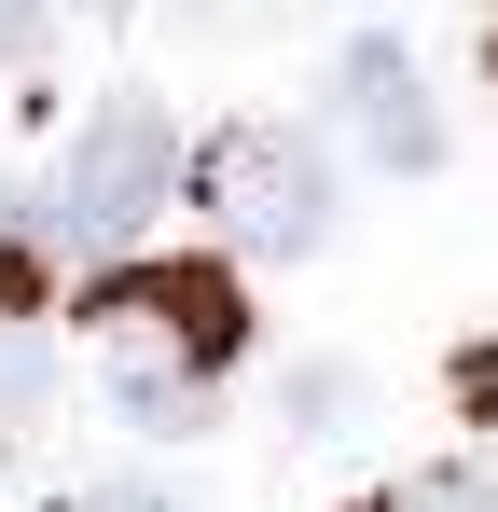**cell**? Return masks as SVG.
<instances>
[{
    "mask_svg": "<svg viewBox=\"0 0 498 512\" xmlns=\"http://www.w3.org/2000/svg\"><path fill=\"white\" fill-rule=\"evenodd\" d=\"M236 346H249V291L222 263H97L83 277V360H97L111 416L153 429V443L208 429Z\"/></svg>",
    "mask_w": 498,
    "mask_h": 512,
    "instance_id": "obj_1",
    "label": "cell"
},
{
    "mask_svg": "<svg viewBox=\"0 0 498 512\" xmlns=\"http://www.w3.org/2000/svg\"><path fill=\"white\" fill-rule=\"evenodd\" d=\"M166 194H180V139H166L153 97L125 84V97L83 111V139L56 153L42 194H14V222H42V250H56V263H125V250H139V222H153Z\"/></svg>",
    "mask_w": 498,
    "mask_h": 512,
    "instance_id": "obj_2",
    "label": "cell"
},
{
    "mask_svg": "<svg viewBox=\"0 0 498 512\" xmlns=\"http://www.w3.org/2000/svg\"><path fill=\"white\" fill-rule=\"evenodd\" d=\"M194 208H208L249 263H305L332 236V167L305 153V125H263V111H249V125H222V139L194 153Z\"/></svg>",
    "mask_w": 498,
    "mask_h": 512,
    "instance_id": "obj_3",
    "label": "cell"
},
{
    "mask_svg": "<svg viewBox=\"0 0 498 512\" xmlns=\"http://www.w3.org/2000/svg\"><path fill=\"white\" fill-rule=\"evenodd\" d=\"M332 111H346V139H360L388 180L443 167V97H429V70H415V42H388V28L332 56Z\"/></svg>",
    "mask_w": 498,
    "mask_h": 512,
    "instance_id": "obj_4",
    "label": "cell"
},
{
    "mask_svg": "<svg viewBox=\"0 0 498 512\" xmlns=\"http://www.w3.org/2000/svg\"><path fill=\"white\" fill-rule=\"evenodd\" d=\"M42 402H56V360L0 319V443H28V429H42Z\"/></svg>",
    "mask_w": 498,
    "mask_h": 512,
    "instance_id": "obj_5",
    "label": "cell"
},
{
    "mask_svg": "<svg viewBox=\"0 0 498 512\" xmlns=\"http://www.w3.org/2000/svg\"><path fill=\"white\" fill-rule=\"evenodd\" d=\"M42 277H56L42 222H14V208H0V319H28V305H42Z\"/></svg>",
    "mask_w": 498,
    "mask_h": 512,
    "instance_id": "obj_6",
    "label": "cell"
},
{
    "mask_svg": "<svg viewBox=\"0 0 498 512\" xmlns=\"http://www.w3.org/2000/svg\"><path fill=\"white\" fill-rule=\"evenodd\" d=\"M374 512H498V485H485V471H402Z\"/></svg>",
    "mask_w": 498,
    "mask_h": 512,
    "instance_id": "obj_7",
    "label": "cell"
},
{
    "mask_svg": "<svg viewBox=\"0 0 498 512\" xmlns=\"http://www.w3.org/2000/svg\"><path fill=\"white\" fill-rule=\"evenodd\" d=\"M346 402H360V374H346V360H319V374H291V416H305V429H332Z\"/></svg>",
    "mask_w": 498,
    "mask_h": 512,
    "instance_id": "obj_8",
    "label": "cell"
},
{
    "mask_svg": "<svg viewBox=\"0 0 498 512\" xmlns=\"http://www.w3.org/2000/svg\"><path fill=\"white\" fill-rule=\"evenodd\" d=\"M56 512H180V499H166V485H70Z\"/></svg>",
    "mask_w": 498,
    "mask_h": 512,
    "instance_id": "obj_9",
    "label": "cell"
},
{
    "mask_svg": "<svg viewBox=\"0 0 498 512\" xmlns=\"http://www.w3.org/2000/svg\"><path fill=\"white\" fill-rule=\"evenodd\" d=\"M28 56H42V0H0V84H14Z\"/></svg>",
    "mask_w": 498,
    "mask_h": 512,
    "instance_id": "obj_10",
    "label": "cell"
},
{
    "mask_svg": "<svg viewBox=\"0 0 498 512\" xmlns=\"http://www.w3.org/2000/svg\"><path fill=\"white\" fill-rule=\"evenodd\" d=\"M457 388H471V416L498 429V346H471V360H457Z\"/></svg>",
    "mask_w": 498,
    "mask_h": 512,
    "instance_id": "obj_11",
    "label": "cell"
},
{
    "mask_svg": "<svg viewBox=\"0 0 498 512\" xmlns=\"http://www.w3.org/2000/svg\"><path fill=\"white\" fill-rule=\"evenodd\" d=\"M83 14H97V28H125V14H139V0H83Z\"/></svg>",
    "mask_w": 498,
    "mask_h": 512,
    "instance_id": "obj_12",
    "label": "cell"
},
{
    "mask_svg": "<svg viewBox=\"0 0 498 512\" xmlns=\"http://www.w3.org/2000/svg\"><path fill=\"white\" fill-rule=\"evenodd\" d=\"M485 84H498V28H485Z\"/></svg>",
    "mask_w": 498,
    "mask_h": 512,
    "instance_id": "obj_13",
    "label": "cell"
}]
</instances>
